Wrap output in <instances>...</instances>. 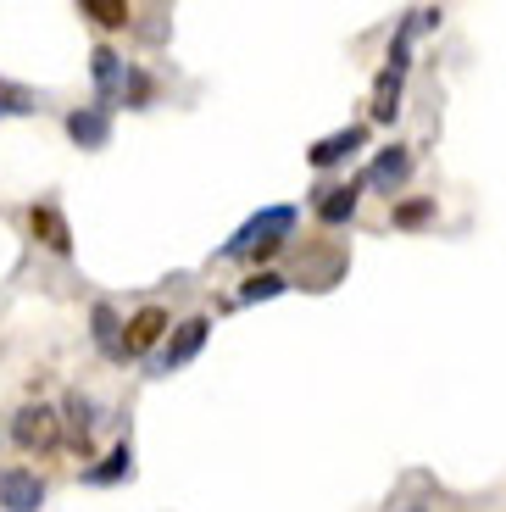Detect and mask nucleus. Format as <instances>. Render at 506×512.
<instances>
[{"label":"nucleus","mask_w":506,"mask_h":512,"mask_svg":"<svg viewBox=\"0 0 506 512\" xmlns=\"http://www.w3.org/2000/svg\"><path fill=\"white\" fill-rule=\"evenodd\" d=\"M295 223H301V212L295 206H267V212H256V218H245L240 229H234V240L217 245V256H256V262H267L273 251H284V240L295 234Z\"/></svg>","instance_id":"f257e3e1"},{"label":"nucleus","mask_w":506,"mask_h":512,"mask_svg":"<svg viewBox=\"0 0 506 512\" xmlns=\"http://www.w3.org/2000/svg\"><path fill=\"white\" fill-rule=\"evenodd\" d=\"M12 440L28 451V457H45V451L62 446V418H56L45 401H28V407H17V418H12Z\"/></svg>","instance_id":"f03ea898"},{"label":"nucleus","mask_w":506,"mask_h":512,"mask_svg":"<svg viewBox=\"0 0 506 512\" xmlns=\"http://www.w3.org/2000/svg\"><path fill=\"white\" fill-rule=\"evenodd\" d=\"M45 496H51L45 474H34V468H23V462L0 468V512H39Z\"/></svg>","instance_id":"7ed1b4c3"},{"label":"nucleus","mask_w":506,"mask_h":512,"mask_svg":"<svg viewBox=\"0 0 506 512\" xmlns=\"http://www.w3.org/2000/svg\"><path fill=\"white\" fill-rule=\"evenodd\" d=\"M89 73H95V106H106V112H112V106L123 101V90H128L134 62H123L112 45H95V51H89Z\"/></svg>","instance_id":"20e7f679"},{"label":"nucleus","mask_w":506,"mask_h":512,"mask_svg":"<svg viewBox=\"0 0 506 512\" xmlns=\"http://www.w3.org/2000/svg\"><path fill=\"white\" fill-rule=\"evenodd\" d=\"M89 340L101 346L106 362H134V351H128V323L117 318L112 301H95V307H89Z\"/></svg>","instance_id":"39448f33"},{"label":"nucleus","mask_w":506,"mask_h":512,"mask_svg":"<svg viewBox=\"0 0 506 512\" xmlns=\"http://www.w3.org/2000/svg\"><path fill=\"white\" fill-rule=\"evenodd\" d=\"M206 334H212V318H184V323H173L162 357H156V373H173V368H184V362H195V357H201V346H206Z\"/></svg>","instance_id":"423d86ee"},{"label":"nucleus","mask_w":506,"mask_h":512,"mask_svg":"<svg viewBox=\"0 0 506 512\" xmlns=\"http://www.w3.org/2000/svg\"><path fill=\"white\" fill-rule=\"evenodd\" d=\"M401 84H406V39L395 34L390 45V62H384L379 84H373V123H395V112H401Z\"/></svg>","instance_id":"0eeeda50"},{"label":"nucleus","mask_w":506,"mask_h":512,"mask_svg":"<svg viewBox=\"0 0 506 512\" xmlns=\"http://www.w3.org/2000/svg\"><path fill=\"white\" fill-rule=\"evenodd\" d=\"M62 423H67V440H73V451H78V457H89V446H95V429H101V401L84 396V390H67Z\"/></svg>","instance_id":"6e6552de"},{"label":"nucleus","mask_w":506,"mask_h":512,"mask_svg":"<svg viewBox=\"0 0 506 512\" xmlns=\"http://www.w3.org/2000/svg\"><path fill=\"white\" fill-rule=\"evenodd\" d=\"M412 179V151L406 145H384L379 156H373V167L362 173V184L367 190H379V195H390V206H395V190Z\"/></svg>","instance_id":"1a4fd4ad"},{"label":"nucleus","mask_w":506,"mask_h":512,"mask_svg":"<svg viewBox=\"0 0 506 512\" xmlns=\"http://www.w3.org/2000/svg\"><path fill=\"white\" fill-rule=\"evenodd\" d=\"M362 190H367L362 179H351V184H329V190H317V201H312L317 223H323V229H340V223H351V218H356V206H362Z\"/></svg>","instance_id":"9d476101"},{"label":"nucleus","mask_w":506,"mask_h":512,"mask_svg":"<svg viewBox=\"0 0 506 512\" xmlns=\"http://www.w3.org/2000/svg\"><path fill=\"white\" fill-rule=\"evenodd\" d=\"M67 140L78 151H106V140H112V112L106 106H73L67 112Z\"/></svg>","instance_id":"9b49d317"},{"label":"nucleus","mask_w":506,"mask_h":512,"mask_svg":"<svg viewBox=\"0 0 506 512\" xmlns=\"http://www.w3.org/2000/svg\"><path fill=\"white\" fill-rule=\"evenodd\" d=\"M362 145H367V128L351 123V128H340V134H323L317 145H306V162H312L317 173H329V167H340L345 156H356Z\"/></svg>","instance_id":"f8f14e48"},{"label":"nucleus","mask_w":506,"mask_h":512,"mask_svg":"<svg viewBox=\"0 0 506 512\" xmlns=\"http://www.w3.org/2000/svg\"><path fill=\"white\" fill-rule=\"evenodd\" d=\"M167 334H173V318H167L162 307H140L134 318H128V351L145 357V351L167 346Z\"/></svg>","instance_id":"ddd939ff"},{"label":"nucleus","mask_w":506,"mask_h":512,"mask_svg":"<svg viewBox=\"0 0 506 512\" xmlns=\"http://www.w3.org/2000/svg\"><path fill=\"white\" fill-rule=\"evenodd\" d=\"M28 229H34V240L45 245V251H56V256L73 251V234H67L62 212H56L51 201H34V206H28Z\"/></svg>","instance_id":"4468645a"},{"label":"nucleus","mask_w":506,"mask_h":512,"mask_svg":"<svg viewBox=\"0 0 506 512\" xmlns=\"http://www.w3.org/2000/svg\"><path fill=\"white\" fill-rule=\"evenodd\" d=\"M78 17H89L95 28H134V6L128 0H78Z\"/></svg>","instance_id":"2eb2a0df"},{"label":"nucleus","mask_w":506,"mask_h":512,"mask_svg":"<svg viewBox=\"0 0 506 512\" xmlns=\"http://www.w3.org/2000/svg\"><path fill=\"white\" fill-rule=\"evenodd\" d=\"M128 474H134V451H128V440H123V446H112L95 468H84V485H117V479H128Z\"/></svg>","instance_id":"dca6fc26"},{"label":"nucleus","mask_w":506,"mask_h":512,"mask_svg":"<svg viewBox=\"0 0 506 512\" xmlns=\"http://www.w3.org/2000/svg\"><path fill=\"white\" fill-rule=\"evenodd\" d=\"M295 290V279H284V273H251V279L240 284V307H251V301H273V295Z\"/></svg>","instance_id":"f3484780"},{"label":"nucleus","mask_w":506,"mask_h":512,"mask_svg":"<svg viewBox=\"0 0 506 512\" xmlns=\"http://www.w3.org/2000/svg\"><path fill=\"white\" fill-rule=\"evenodd\" d=\"M434 212H440V206H434L429 195H418V201H395L390 206V223H395V229H423Z\"/></svg>","instance_id":"a211bd4d"},{"label":"nucleus","mask_w":506,"mask_h":512,"mask_svg":"<svg viewBox=\"0 0 506 512\" xmlns=\"http://www.w3.org/2000/svg\"><path fill=\"white\" fill-rule=\"evenodd\" d=\"M28 112H39V95L28 84H6L0 78V117H28Z\"/></svg>","instance_id":"6ab92c4d"},{"label":"nucleus","mask_w":506,"mask_h":512,"mask_svg":"<svg viewBox=\"0 0 506 512\" xmlns=\"http://www.w3.org/2000/svg\"><path fill=\"white\" fill-rule=\"evenodd\" d=\"M151 101H156L151 73H145V67H134V73H128V90H123V106H151Z\"/></svg>","instance_id":"aec40b11"},{"label":"nucleus","mask_w":506,"mask_h":512,"mask_svg":"<svg viewBox=\"0 0 506 512\" xmlns=\"http://www.w3.org/2000/svg\"><path fill=\"white\" fill-rule=\"evenodd\" d=\"M401 512H429V507H401Z\"/></svg>","instance_id":"412c9836"}]
</instances>
